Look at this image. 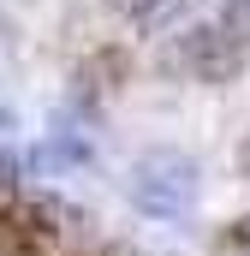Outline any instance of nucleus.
Returning a JSON list of instances; mask_svg holds the SVG:
<instances>
[{"label": "nucleus", "mask_w": 250, "mask_h": 256, "mask_svg": "<svg viewBox=\"0 0 250 256\" xmlns=\"http://www.w3.org/2000/svg\"><path fill=\"white\" fill-rule=\"evenodd\" d=\"M196 191H202V173L185 149H149L131 161V179H125L131 208H143L149 220H185L196 208Z\"/></svg>", "instance_id": "1"}, {"label": "nucleus", "mask_w": 250, "mask_h": 256, "mask_svg": "<svg viewBox=\"0 0 250 256\" xmlns=\"http://www.w3.org/2000/svg\"><path fill=\"white\" fill-rule=\"evenodd\" d=\"M173 60L185 66V72H196L202 84H226V78L244 72V42L226 36L220 24H196V30H185V42H179Z\"/></svg>", "instance_id": "2"}, {"label": "nucleus", "mask_w": 250, "mask_h": 256, "mask_svg": "<svg viewBox=\"0 0 250 256\" xmlns=\"http://www.w3.org/2000/svg\"><path fill=\"white\" fill-rule=\"evenodd\" d=\"M84 167V161H90V143H84V137H54V143H42V149H36V167Z\"/></svg>", "instance_id": "3"}, {"label": "nucleus", "mask_w": 250, "mask_h": 256, "mask_svg": "<svg viewBox=\"0 0 250 256\" xmlns=\"http://www.w3.org/2000/svg\"><path fill=\"white\" fill-rule=\"evenodd\" d=\"M114 6H120V12H131V18H143V24H161L179 0H114Z\"/></svg>", "instance_id": "4"}, {"label": "nucleus", "mask_w": 250, "mask_h": 256, "mask_svg": "<svg viewBox=\"0 0 250 256\" xmlns=\"http://www.w3.org/2000/svg\"><path fill=\"white\" fill-rule=\"evenodd\" d=\"M12 179H18V155H12V149H0V185H12Z\"/></svg>", "instance_id": "5"}, {"label": "nucleus", "mask_w": 250, "mask_h": 256, "mask_svg": "<svg viewBox=\"0 0 250 256\" xmlns=\"http://www.w3.org/2000/svg\"><path fill=\"white\" fill-rule=\"evenodd\" d=\"M12 126H18V120H12V114H6V108H0V131H12Z\"/></svg>", "instance_id": "6"}, {"label": "nucleus", "mask_w": 250, "mask_h": 256, "mask_svg": "<svg viewBox=\"0 0 250 256\" xmlns=\"http://www.w3.org/2000/svg\"><path fill=\"white\" fill-rule=\"evenodd\" d=\"M244 173H250V143H244Z\"/></svg>", "instance_id": "7"}]
</instances>
